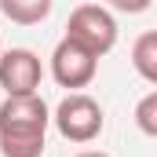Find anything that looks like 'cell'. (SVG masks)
Listing matches in <instances>:
<instances>
[{
	"mask_svg": "<svg viewBox=\"0 0 157 157\" xmlns=\"http://www.w3.org/2000/svg\"><path fill=\"white\" fill-rule=\"evenodd\" d=\"M135 128L143 132V135H150V139H157V91H146L139 102H135Z\"/></svg>",
	"mask_w": 157,
	"mask_h": 157,
	"instance_id": "ba28073f",
	"label": "cell"
},
{
	"mask_svg": "<svg viewBox=\"0 0 157 157\" xmlns=\"http://www.w3.org/2000/svg\"><path fill=\"white\" fill-rule=\"evenodd\" d=\"M51 124L59 128V135L66 143H95L106 128V113L102 106L84 95V91H70L55 110H51Z\"/></svg>",
	"mask_w": 157,
	"mask_h": 157,
	"instance_id": "7a4b0ae2",
	"label": "cell"
},
{
	"mask_svg": "<svg viewBox=\"0 0 157 157\" xmlns=\"http://www.w3.org/2000/svg\"><path fill=\"white\" fill-rule=\"evenodd\" d=\"M0 55H4V40H0Z\"/></svg>",
	"mask_w": 157,
	"mask_h": 157,
	"instance_id": "8fae6325",
	"label": "cell"
},
{
	"mask_svg": "<svg viewBox=\"0 0 157 157\" xmlns=\"http://www.w3.org/2000/svg\"><path fill=\"white\" fill-rule=\"evenodd\" d=\"M99 73V55L88 51L84 44H77L73 37H62L51 51V77L59 88H70V91H80L88 88Z\"/></svg>",
	"mask_w": 157,
	"mask_h": 157,
	"instance_id": "277c9868",
	"label": "cell"
},
{
	"mask_svg": "<svg viewBox=\"0 0 157 157\" xmlns=\"http://www.w3.org/2000/svg\"><path fill=\"white\" fill-rule=\"evenodd\" d=\"M132 66L143 80L157 84V29L143 33V37L132 44Z\"/></svg>",
	"mask_w": 157,
	"mask_h": 157,
	"instance_id": "52a82bcc",
	"label": "cell"
},
{
	"mask_svg": "<svg viewBox=\"0 0 157 157\" xmlns=\"http://www.w3.org/2000/svg\"><path fill=\"white\" fill-rule=\"evenodd\" d=\"M51 110L40 95H7L0 102V154L4 157H44Z\"/></svg>",
	"mask_w": 157,
	"mask_h": 157,
	"instance_id": "6da1fadb",
	"label": "cell"
},
{
	"mask_svg": "<svg viewBox=\"0 0 157 157\" xmlns=\"http://www.w3.org/2000/svg\"><path fill=\"white\" fill-rule=\"evenodd\" d=\"M66 37H73L77 44H84L88 51H95V55L102 59V55L113 51V44H117V18H113L102 4H77V7L70 11Z\"/></svg>",
	"mask_w": 157,
	"mask_h": 157,
	"instance_id": "3957f363",
	"label": "cell"
},
{
	"mask_svg": "<svg viewBox=\"0 0 157 157\" xmlns=\"http://www.w3.org/2000/svg\"><path fill=\"white\" fill-rule=\"evenodd\" d=\"M106 4H110L113 11H121V15H143L154 0H106Z\"/></svg>",
	"mask_w": 157,
	"mask_h": 157,
	"instance_id": "9c48e42d",
	"label": "cell"
},
{
	"mask_svg": "<svg viewBox=\"0 0 157 157\" xmlns=\"http://www.w3.org/2000/svg\"><path fill=\"white\" fill-rule=\"evenodd\" d=\"M55 0H0L4 18H11L15 26H40L51 15Z\"/></svg>",
	"mask_w": 157,
	"mask_h": 157,
	"instance_id": "8992f818",
	"label": "cell"
},
{
	"mask_svg": "<svg viewBox=\"0 0 157 157\" xmlns=\"http://www.w3.org/2000/svg\"><path fill=\"white\" fill-rule=\"evenodd\" d=\"M44 66L29 48H11L0 55V88L7 95H37Z\"/></svg>",
	"mask_w": 157,
	"mask_h": 157,
	"instance_id": "5b68a950",
	"label": "cell"
},
{
	"mask_svg": "<svg viewBox=\"0 0 157 157\" xmlns=\"http://www.w3.org/2000/svg\"><path fill=\"white\" fill-rule=\"evenodd\" d=\"M77 157H110V154H102V150H84V154H77Z\"/></svg>",
	"mask_w": 157,
	"mask_h": 157,
	"instance_id": "30bf717a",
	"label": "cell"
}]
</instances>
